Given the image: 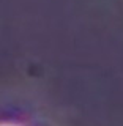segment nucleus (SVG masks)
Wrapping results in <instances>:
<instances>
[{"label":"nucleus","instance_id":"nucleus-1","mask_svg":"<svg viewBox=\"0 0 123 126\" xmlns=\"http://www.w3.org/2000/svg\"><path fill=\"white\" fill-rule=\"evenodd\" d=\"M0 126H13V125H0Z\"/></svg>","mask_w":123,"mask_h":126}]
</instances>
